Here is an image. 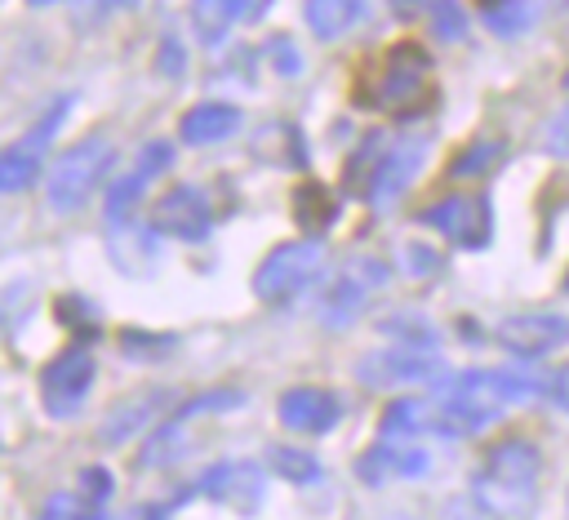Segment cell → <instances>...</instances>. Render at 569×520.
Listing matches in <instances>:
<instances>
[{"label": "cell", "mask_w": 569, "mask_h": 520, "mask_svg": "<svg viewBox=\"0 0 569 520\" xmlns=\"http://www.w3.org/2000/svg\"><path fill=\"white\" fill-rule=\"evenodd\" d=\"M80 520H102V511H80Z\"/></svg>", "instance_id": "60d3db41"}, {"label": "cell", "mask_w": 569, "mask_h": 520, "mask_svg": "<svg viewBox=\"0 0 569 520\" xmlns=\"http://www.w3.org/2000/svg\"><path fill=\"white\" fill-rule=\"evenodd\" d=\"M107 164H111V142L102 133L71 142L58 156V164L49 169V204L58 213H76L89 200V191L98 187V178L107 173Z\"/></svg>", "instance_id": "5b68a950"}, {"label": "cell", "mask_w": 569, "mask_h": 520, "mask_svg": "<svg viewBox=\"0 0 569 520\" xmlns=\"http://www.w3.org/2000/svg\"><path fill=\"white\" fill-rule=\"evenodd\" d=\"M156 227L164 231V236H173V240H204L209 236V222H213V213H209V200H204V191L200 187H173V191H164L160 200H156Z\"/></svg>", "instance_id": "5bb4252c"}, {"label": "cell", "mask_w": 569, "mask_h": 520, "mask_svg": "<svg viewBox=\"0 0 569 520\" xmlns=\"http://www.w3.org/2000/svg\"><path fill=\"white\" fill-rule=\"evenodd\" d=\"M538 18V9L529 0H498V4H485V27L493 36H520L529 22Z\"/></svg>", "instance_id": "484cf974"}, {"label": "cell", "mask_w": 569, "mask_h": 520, "mask_svg": "<svg viewBox=\"0 0 569 520\" xmlns=\"http://www.w3.org/2000/svg\"><path fill=\"white\" fill-rule=\"evenodd\" d=\"M418 222L422 227H436L445 231L453 244L462 249H485L489 236H493V209H489V196H449L431 209H418Z\"/></svg>", "instance_id": "8fae6325"}, {"label": "cell", "mask_w": 569, "mask_h": 520, "mask_svg": "<svg viewBox=\"0 0 569 520\" xmlns=\"http://www.w3.org/2000/svg\"><path fill=\"white\" fill-rule=\"evenodd\" d=\"M365 484H382L391 476H427L431 471V453L413 449V444H373L369 453H360L356 462Z\"/></svg>", "instance_id": "e0dca14e"}, {"label": "cell", "mask_w": 569, "mask_h": 520, "mask_svg": "<svg viewBox=\"0 0 569 520\" xmlns=\"http://www.w3.org/2000/svg\"><path fill=\"white\" fill-rule=\"evenodd\" d=\"M427 22H431L436 36H445V40H458V36L467 31V13H462L458 0H436L431 13H427Z\"/></svg>", "instance_id": "4dcf8cb0"}, {"label": "cell", "mask_w": 569, "mask_h": 520, "mask_svg": "<svg viewBox=\"0 0 569 520\" xmlns=\"http://www.w3.org/2000/svg\"><path fill=\"white\" fill-rule=\"evenodd\" d=\"M276 418L289 427V431H307V436H325L338 418H342V404L333 391H320V387H293L280 396L276 404Z\"/></svg>", "instance_id": "9a60e30c"}, {"label": "cell", "mask_w": 569, "mask_h": 520, "mask_svg": "<svg viewBox=\"0 0 569 520\" xmlns=\"http://www.w3.org/2000/svg\"><path fill=\"white\" fill-rule=\"evenodd\" d=\"M267 49L276 53V58H271V67H276L280 76H298V71H302V53H298V44H293L289 36H271V40H267Z\"/></svg>", "instance_id": "d6a6232c"}, {"label": "cell", "mask_w": 569, "mask_h": 520, "mask_svg": "<svg viewBox=\"0 0 569 520\" xmlns=\"http://www.w3.org/2000/svg\"><path fill=\"white\" fill-rule=\"evenodd\" d=\"M160 67H164V71H169V76H173V71H178V76H182V53H173V49H169V44H164V62H160Z\"/></svg>", "instance_id": "ab89813d"}, {"label": "cell", "mask_w": 569, "mask_h": 520, "mask_svg": "<svg viewBox=\"0 0 569 520\" xmlns=\"http://www.w3.org/2000/svg\"><path fill=\"white\" fill-rule=\"evenodd\" d=\"M271 0H191V27L200 36V44H222L227 31L240 22V18H258Z\"/></svg>", "instance_id": "ac0fdd59"}, {"label": "cell", "mask_w": 569, "mask_h": 520, "mask_svg": "<svg viewBox=\"0 0 569 520\" xmlns=\"http://www.w3.org/2000/svg\"><path fill=\"white\" fill-rule=\"evenodd\" d=\"M289 209H293V222L307 231V240H316V236L338 218V200H333V191H329L325 182H316V178H307V182L293 187Z\"/></svg>", "instance_id": "44dd1931"}, {"label": "cell", "mask_w": 569, "mask_h": 520, "mask_svg": "<svg viewBox=\"0 0 569 520\" xmlns=\"http://www.w3.org/2000/svg\"><path fill=\"white\" fill-rule=\"evenodd\" d=\"M325 267V244L320 240H289V244H276L258 271H253V293L271 307L280 302H293Z\"/></svg>", "instance_id": "277c9868"}, {"label": "cell", "mask_w": 569, "mask_h": 520, "mask_svg": "<svg viewBox=\"0 0 569 520\" xmlns=\"http://www.w3.org/2000/svg\"><path fill=\"white\" fill-rule=\"evenodd\" d=\"M493 338L511 356L538 360V356H551V351L569 347V316H560V311H516V316L498 320Z\"/></svg>", "instance_id": "7c38bea8"}, {"label": "cell", "mask_w": 569, "mask_h": 520, "mask_svg": "<svg viewBox=\"0 0 569 520\" xmlns=\"http://www.w3.org/2000/svg\"><path fill=\"white\" fill-rule=\"evenodd\" d=\"M542 147H547L551 156H569V107H560V111L551 116V124H547V133H542Z\"/></svg>", "instance_id": "e575fe53"}, {"label": "cell", "mask_w": 569, "mask_h": 520, "mask_svg": "<svg viewBox=\"0 0 569 520\" xmlns=\"http://www.w3.org/2000/svg\"><path fill=\"white\" fill-rule=\"evenodd\" d=\"M169 164H173V142H147V147L138 151V169H133V173L156 178V173H164Z\"/></svg>", "instance_id": "1f68e13d"}, {"label": "cell", "mask_w": 569, "mask_h": 520, "mask_svg": "<svg viewBox=\"0 0 569 520\" xmlns=\"http://www.w3.org/2000/svg\"><path fill=\"white\" fill-rule=\"evenodd\" d=\"M565 289H569V276H565Z\"/></svg>", "instance_id": "ee69618b"}, {"label": "cell", "mask_w": 569, "mask_h": 520, "mask_svg": "<svg viewBox=\"0 0 569 520\" xmlns=\"http://www.w3.org/2000/svg\"><path fill=\"white\" fill-rule=\"evenodd\" d=\"M409 262L418 267V276H431V271L440 267V258H436L431 249H422V244H409Z\"/></svg>", "instance_id": "74e56055"}, {"label": "cell", "mask_w": 569, "mask_h": 520, "mask_svg": "<svg viewBox=\"0 0 569 520\" xmlns=\"http://www.w3.org/2000/svg\"><path fill=\"white\" fill-rule=\"evenodd\" d=\"M431 418H436V404L405 396V400H391V404L382 409L378 436H382V444H405V440H413L418 431H431Z\"/></svg>", "instance_id": "7402d4cb"}, {"label": "cell", "mask_w": 569, "mask_h": 520, "mask_svg": "<svg viewBox=\"0 0 569 520\" xmlns=\"http://www.w3.org/2000/svg\"><path fill=\"white\" fill-rule=\"evenodd\" d=\"M147 182H151V178H142V173H129V178L111 182V187H107V200H102V218H107L111 227H120V222L133 213V204L142 200Z\"/></svg>", "instance_id": "d4e9b609"}, {"label": "cell", "mask_w": 569, "mask_h": 520, "mask_svg": "<svg viewBox=\"0 0 569 520\" xmlns=\"http://www.w3.org/2000/svg\"><path fill=\"white\" fill-rule=\"evenodd\" d=\"M538 471H542V453L533 440L525 436L498 440L471 480V498L489 520H525L538 498Z\"/></svg>", "instance_id": "3957f363"}, {"label": "cell", "mask_w": 569, "mask_h": 520, "mask_svg": "<svg viewBox=\"0 0 569 520\" xmlns=\"http://www.w3.org/2000/svg\"><path fill=\"white\" fill-rule=\"evenodd\" d=\"M120 4H129V0H120Z\"/></svg>", "instance_id": "f6af8a7d"}, {"label": "cell", "mask_w": 569, "mask_h": 520, "mask_svg": "<svg viewBox=\"0 0 569 520\" xmlns=\"http://www.w3.org/2000/svg\"><path fill=\"white\" fill-rule=\"evenodd\" d=\"M173 342H178L173 333H138V329H124V333H120V351H124V356H142V360L169 356Z\"/></svg>", "instance_id": "f546056e"}, {"label": "cell", "mask_w": 569, "mask_h": 520, "mask_svg": "<svg viewBox=\"0 0 569 520\" xmlns=\"http://www.w3.org/2000/svg\"><path fill=\"white\" fill-rule=\"evenodd\" d=\"M240 124H244V116L231 102H200L178 120V138L187 147H209V142H227Z\"/></svg>", "instance_id": "d6986e66"}, {"label": "cell", "mask_w": 569, "mask_h": 520, "mask_svg": "<svg viewBox=\"0 0 569 520\" xmlns=\"http://www.w3.org/2000/svg\"><path fill=\"white\" fill-rule=\"evenodd\" d=\"M387 276H391V267H387L382 258H373V253L347 258V262L329 276L325 293H320V316H325V324H347V320H356V311L365 307V298H369L373 289H382Z\"/></svg>", "instance_id": "ba28073f"}, {"label": "cell", "mask_w": 569, "mask_h": 520, "mask_svg": "<svg viewBox=\"0 0 569 520\" xmlns=\"http://www.w3.org/2000/svg\"><path fill=\"white\" fill-rule=\"evenodd\" d=\"M382 333H391L400 347H431L436 351V329L427 320H418V316H387Z\"/></svg>", "instance_id": "83f0119b"}, {"label": "cell", "mask_w": 569, "mask_h": 520, "mask_svg": "<svg viewBox=\"0 0 569 520\" xmlns=\"http://www.w3.org/2000/svg\"><path fill=\"white\" fill-rule=\"evenodd\" d=\"M502 156H507V142L502 138H476V142H467L449 160V178H485Z\"/></svg>", "instance_id": "cb8c5ba5"}, {"label": "cell", "mask_w": 569, "mask_h": 520, "mask_svg": "<svg viewBox=\"0 0 569 520\" xmlns=\"http://www.w3.org/2000/svg\"><path fill=\"white\" fill-rule=\"evenodd\" d=\"M262 489H267V476L258 462L249 458H227V462H213L209 471H200L196 480V493L231 507V511H253L262 502Z\"/></svg>", "instance_id": "4fadbf2b"}, {"label": "cell", "mask_w": 569, "mask_h": 520, "mask_svg": "<svg viewBox=\"0 0 569 520\" xmlns=\"http://www.w3.org/2000/svg\"><path fill=\"white\" fill-rule=\"evenodd\" d=\"M58 316H62L67 324H84V329L98 324V316H93V307H89L84 298H62V302H58Z\"/></svg>", "instance_id": "d590c367"}, {"label": "cell", "mask_w": 569, "mask_h": 520, "mask_svg": "<svg viewBox=\"0 0 569 520\" xmlns=\"http://www.w3.org/2000/svg\"><path fill=\"white\" fill-rule=\"evenodd\" d=\"M551 391V378H538L529 369H467L440 387L431 431L440 436H476L485 431L502 409L538 400Z\"/></svg>", "instance_id": "6da1fadb"}, {"label": "cell", "mask_w": 569, "mask_h": 520, "mask_svg": "<svg viewBox=\"0 0 569 520\" xmlns=\"http://www.w3.org/2000/svg\"><path fill=\"white\" fill-rule=\"evenodd\" d=\"M236 404H244V391H236V387H218V391H200V396H191L187 404H178V413L169 418V422H160L151 436H147V444H142V453H138V471L142 467H169V462H178L187 449H191V422L196 418H209V413H222V409H236Z\"/></svg>", "instance_id": "8992f818"}, {"label": "cell", "mask_w": 569, "mask_h": 520, "mask_svg": "<svg viewBox=\"0 0 569 520\" xmlns=\"http://www.w3.org/2000/svg\"><path fill=\"white\" fill-rule=\"evenodd\" d=\"M431 58L418 40H396L369 53L351 76V102L396 120L422 116L431 107Z\"/></svg>", "instance_id": "7a4b0ae2"}, {"label": "cell", "mask_w": 569, "mask_h": 520, "mask_svg": "<svg viewBox=\"0 0 569 520\" xmlns=\"http://www.w3.org/2000/svg\"><path fill=\"white\" fill-rule=\"evenodd\" d=\"M67 111H71V98H58V102L31 124V133H22L18 142H9V147L0 151V191H22V187L36 178V169H40V160H44V151H49L58 124L67 120Z\"/></svg>", "instance_id": "30bf717a"}, {"label": "cell", "mask_w": 569, "mask_h": 520, "mask_svg": "<svg viewBox=\"0 0 569 520\" xmlns=\"http://www.w3.org/2000/svg\"><path fill=\"white\" fill-rule=\"evenodd\" d=\"M124 520H169V511H164L160 502H142V507H133Z\"/></svg>", "instance_id": "f35d334b"}, {"label": "cell", "mask_w": 569, "mask_h": 520, "mask_svg": "<svg viewBox=\"0 0 569 520\" xmlns=\"http://www.w3.org/2000/svg\"><path fill=\"white\" fill-rule=\"evenodd\" d=\"M267 462H271L284 480H293V484H311V480L320 476V462H316L307 449H293V444H271V449H267Z\"/></svg>", "instance_id": "4316f807"}, {"label": "cell", "mask_w": 569, "mask_h": 520, "mask_svg": "<svg viewBox=\"0 0 569 520\" xmlns=\"http://www.w3.org/2000/svg\"><path fill=\"white\" fill-rule=\"evenodd\" d=\"M27 4H58V0H27Z\"/></svg>", "instance_id": "b9f144b4"}, {"label": "cell", "mask_w": 569, "mask_h": 520, "mask_svg": "<svg viewBox=\"0 0 569 520\" xmlns=\"http://www.w3.org/2000/svg\"><path fill=\"white\" fill-rule=\"evenodd\" d=\"M93 351L89 347H67V351H58L44 369H40V400H44V413L49 418H71L80 404H84V396H89V387H93Z\"/></svg>", "instance_id": "9c48e42d"}, {"label": "cell", "mask_w": 569, "mask_h": 520, "mask_svg": "<svg viewBox=\"0 0 569 520\" xmlns=\"http://www.w3.org/2000/svg\"><path fill=\"white\" fill-rule=\"evenodd\" d=\"M111 489H116V480H111V471H107V467H84V471H80V480H76V493H80L84 511H102V507H107V498H111Z\"/></svg>", "instance_id": "f1b7e54d"}, {"label": "cell", "mask_w": 569, "mask_h": 520, "mask_svg": "<svg viewBox=\"0 0 569 520\" xmlns=\"http://www.w3.org/2000/svg\"><path fill=\"white\" fill-rule=\"evenodd\" d=\"M160 404H164V391H160V387H151V391H142V396L120 400V404L102 418L98 440H102V444H124L129 436H138V427H142V422H151V413H156Z\"/></svg>", "instance_id": "ffe728a7"}, {"label": "cell", "mask_w": 569, "mask_h": 520, "mask_svg": "<svg viewBox=\"0 0 569 520\" xmlns=\"http://www.w3.org/2000/svg\"><path fill=\"white\" fill-rule=\"evenodd\" d=\"M302 18L320 40H338L342 31H351L365 18V0H307Z\"/></svg>", "instance_id": "603a6c76"}, {"label": "cell", "mask_w": 569, "mask_h": 520, "mask_svg": "<svg viewBox=\"0 0 569 520\" xmlns=\"http://www.w3.org/2000/svg\"><path fill=\"white\" fill-rule=\"evenodd\" d=\"M422 160H427V142H422V138H413V142H391V151L382 156V164H378L373 178H369V204H373V209H387V204L418 178Z\"/></svg>", "instance_id": "2e32d148"}, {"label": "cell", "mask_w": 569, "mask_h": 520, "mask_svg": "<svg viewBox=\"0 0 569 520\" xmlns=\"http://www.w3.org/2000/svg\"><path fill=\"white\" fill-rule=\"evenodd\" d=\"M547 396L556 400V409H565V413H569V360L551 373V391H547Z\"/></svg>", "instance_id": "8d00e7d4"}, {"label": "cell", "mask_w": 569, "mask_h": 520, "mask_svg": "<svg viewBox=\"0 0 569 520\" xmlns=\"http://www.w3.org/2000/svg\"><path fill=\"white\" fill-rule=\"evenodd\" d=\"M565 89H569V71H565Z\"/></svg>", "instance_id": "7bdbcfd3"}, {"label": "cell", "mask_w": 569, "mask_h": 520, "mask_svg": "<svg viewBox=\"0 0 569 520\" xmlns=\"http://www.w3.org/2000/svg\"><path fill=\"white\" fill-rule=\"evenodd\" d=\"M356 378L373 391H391V387H422V382H440L445 378V360L431 347H373L356 360Z\"/></svg>", "instance_id": "52a82bcc"}, {"label": "cell", "mask_w": 569, "mask_h": 520, "mask_svg": "<svg viewBox=\"0 0 569 520\" xmlns=\"http://www.w3.org/2000/svg\"><path fill=\"white\" fill-rule=\"evenodd\" d=\"M80 511H84L80 493H49L36 520H80Z\"/></svg>", "instance_id": "836d02e7"}]
</instances>
